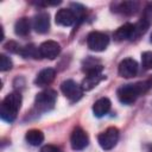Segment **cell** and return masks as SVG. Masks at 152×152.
Instances as JSON below:
<instances>
[{"label": "cell", "instance_id": "1", "mask_svg": "<svg viewBox=\"0 0 152 152\" xmlns=\"http://www.w3.org/2000/svg\"><path fill=\"white\" fill-rule=\"evenodd\" d=\"M151 88H152V75L148 76L144 81H139L137 83H128V84L121 86L118 89L116 95H118V99L121 103L132 104L133 102H135V100L140 95L145 94Z\"/></svg>", "mask_w": 152, "mask_h": 152}, {"label": "cell", "instance_id": "2", "mask_svg": "<svg viewBox=\"0 0 152 152\" xmlns=\"http://www.w3.org/2000/svg\"><path fill=\"white\" fill-rule=\"evenodd\" d=\"M23 99L20 93L13 91L10 93L2 101L0 108V116L6 122H13L17 118V113L20 109Z\"/></svg>", "mask_w": 152, "mask_h": 152}, {"label": "cell", "instance_id": "3", "mask_svg": "<svg viewBox=\"0 0 152 152\" xmlns=\"http://www.w3.org/2000/svg\"><path fill=\"white\" fill-rule=\"evenodd\" d=\"M57 100V93L53 89H45L36 95L34 99V108L39 113H46L50 112Z\"/></svg>", "mask_w": 152, "mask_h": 152}, {"label": "cell", "instance_id": "4", "mask_svg": "<svg viewBox=\"0 0 152 152\" xmlns=\"http://www.w3.org/2000/svg\"><path fill=\"white\" fill-rule=\"evenodd\" d=\"M109 44V38L106 33L99 31H91L87 37V45L90 50L100 52L106 50Z\"/></svg>", "mask_w": 152, "mask_h": 152}, {"label": "cell", "instance_id": "5", "mask_svg": "<svg viewBox=\"0 0 152 152\" xmlns=\"http://www.w3.org/2000/svg\"><path fill=\"white\" fill-rule=\"evenodd\" d=\"M118 140H119V129L116 127H108L97 135V141L100 146L106 151L112 150L116 145Z\"/></svg>", "mask_w": 152, "mask_h": 152}, {"label": "cell", "instance_id": "6", "mask_svg": "<svg viewBox=\"0 0 152 152\" xmlns=\"http://www.w3.org/2000/svg\"><path fill=\"white\" fill-rule=\"evenodd\" d=\"M61 90L64 94V96L71 101V102H76L78 101L82 95H83V89L80 84H77L75 81L72 80H66L61 84Z\"/></svg>", "mask_w": 152, "mask_h": 152}, {"label": "cell", "instance_id": "7", "mask_svg": "<svg viewBox=\"0 0 152 152\" xmlns=\"http://www.w3.org/2000/svg\"><path fill=\"white\" fill-rule=\"evenodd\" d=\"M70 144L72 150L75 151H81L83 148H86L89 144V138L88 134L84 129H82L81 127H76L74 128L71 137H70Z\"/></svg>", "mask_w": 152, "mask_h": 152}, {"label": "cell", "instance_id": "8", "mask_svg": "<svg viewBox=\"0 0 152 152\" xmlns=\"http://www.w3.org/2000/svg\"><path fill=\"white\" fill-rule=\"evenodd\" d=\"M138 63L135 59L128 57V58H125L122 59L120 63H119V66H118V71H119V75L124 78H131V77H134L137 74H138Z\"/></svg>", "mask_w": 152, "mask_h": 152}, {"label": "cell", "instance_id": "9", "mask_svg": "<svg viewBox=\"0 0 152 152\" xmlns=\"http://www.w3.org/2000/svg\"><path fill=\"white\" fill-rule=\"evenodd\" d=\"M61 52V45L55 40H46L39 45V53L42 58L55 59Z\"/></svg>", "mask_w": 152, "mask_h": 152}, {"label": "cell", "instance_id": "10", "mask_svg": "<svg viewBox=\"0 0 152 152\" xmlns=\"http://www.w3.org/2000/svg\"><path fill=\"white\" fill-rule=\"evenodd\" d=\"M32 26L38 33H46L50 28V17L46 12H40L33 17Z\"/></svg>", "mask_w": 152, "mask_h": 152}, {"label": "cell", "instance_id": "11", "mask_svg": "<svg viewBox=\"0 0 152 152\" xmlns=\"http://www.w3.org/2000/svg\"><path fill=\"white\" fill-rule=\"evenodd\" d=\"M55 21L61 26H71L76 21V17L70 8H61L55 15Z\"/></svg>", "mask_w": 152, "mask_h": 152}, {"label": "cell", "instance_id": "12", "mask_svg": "<svg viewBox=\"0 0 152 152\" xmlns=\"http://www.w3.org/2000/svg\"><path fill=\"white\" fill-rule=\"evenodd\" d=\"M134 34V25L131 23H126L121 25L116 31L113 33V38L116 42H124V40H132Z\"/></svg>", "mask_w": 152, "mask_h": 152}, {"label": "cell", "instance_id": "13", "mask_svg": "<svg viewBox=\"0 0 152 152\" xmlns=\"http://www.w3.org/2000/svg\"><path fill=\"white\" fill-rule=\"evenodd\" d=\"M55 76H56L55 69H52V68H45V69L40 70L37 74L36 78H34V84L38 86V87L49 86L55 80Z\"/></svg>", "mask_w": 152, "mask_h": 152}, {"label": "cell", "instance_id": "14", "mask_svg": "<svg viewBox=\"0 0 152 152\" xmlns=\"http://www.w3.org/2000/svg\"><path fill=\"white\" fill-rule=\"evenodd\" d=\"M139 8V2L137 1H122V2H116L113 4V11L119 12L126 15L134 14Z\"/></svg>", "mask_w": 152, "mask_h": 152}, {"label": "cell", "instance_id": "15", "mask_svg": "<svg viewBox=\"0 0 152 152\" xmlns=\"http://www.w3.org/2000/svg\"><path fill=\"white\" fill-rule=\"evenodd\" d=\"M110 100L107 97H101L97 101H95V103L93 104V113L96 118H102L104 116L109 109H110Z\"/></svg>", "mask_w": 152, "mask_h": 152}, {"label": "cell", "instance_id": "16", "mask_svg": "<svg viewBox=\"0 0 152 152\" xmlns=\"http://www.w3.org/2000/svg\"><path fill=\"white\" fill-rule=\"evenodd\" d=\"M31 31V23H30V19L26 18V17H23L20 19H18L15 21V25H14V32L17 36H27Z\"/></svg>", "mask_w": 152, "mask_h": 152}, {"label": "cell", "instance_id": "17", "mask_svg": "<svg viewBox=\"0 0 152 152\" xmlns=\"http://www.w3.org/2000/svg\"><path fill=\"white\" fill-rule=\"evenodd\" d=\"M26 141L32 146H38L44 141V133L40 129H30L25 135Z\"/></svg>", "mask_w": 152, "mask_h": 152}, {"label": "cell", "instance_id": "18", "mask_svg": "<svg viewBox=\"0 0 152 152\" xmlns=\"http://www.w3.org/2000/svg\"><path fill=\"white\" fill-rule=\"evenodd\" d=\"M103 80H106V76H103L102 74H100V75H89V76H86L81 87H82L83 90H90V89L95 88Z\"/></svg>", "mask_w": 152, "mask_h": 152}, {"label": "cell", "instance_id": "19", "mask_svg": "<svg viewBox=\"0 0 152 152\" xmlns=\"http://www.w3.org/2000/svg\"><path fill=\"white\" fill-rule=\"evenodd\" d=\"M20 55L24 58H28V57H32V58H42L40 57V53H39V48H37L34 44H28V45H25L24 48H21Z\"/></svg>", "mask_w": 152, "mask_h": 152}, {"label": "cell", "instance_id": "20", "mask_svg": "<svg viewBox=\"0 0 152 152\" xmlns=\"http://www.w3.org/2000/svg\"><path fill=\"white\" fill-rule=\"evenodd\" d=\"M140 21L147 24L148 26L152 24V2H148L146 7L142 11V15L140 18Z\"/></svg>", "mask_w": 152, "mask_h": 152}, {"label": "cell", "instance_id": "21", "mask_svg": "<svg viewBox=\"0 0 152 152\" xmlns=\"http://www.w3.org/2000/svg\"><path fill=\"white\" fill-rule=\"evenodd\" d=\"M141 64L146 70L152 69V51H145L141 53Z\"/></svg>", "mask_w": 152, "mask_h": 152}, {"label": "cell", "instance_id": "22", "mask_svg": "<svg viewBox=\"0 0 152 152\" xmlns=\"http://www.w3.org/2000/svg\"><path fill=\"white\" fill-rule=\"evenodd\" d=\"M12 68V61L6 55H0V70L7 71Z\"/></svg>", "mask_w": 152, "mask_h": 152}, {"label": "cell", "instance_id": "23", "mask_svg": "<svg viewBox=\"0 0 152 152\" xmlns=\"http://www.w3.org/2000/svg\"><path fill=\"white\" fill-rule=\"evenodd\" d=\"M5 49L10 52H14V53H20V50L21 48L15 43V42H8L6 45H5Z\"/></svg>", "mask_w": 152, "mask_h": 152}, {"label": "cell", "instance_id": "24", "mask_svg": "<svg viewBox=\"0 0 152 152\" xmlns=\"http://www.w3.org/2000/svg\"><path fill=\"white\" fill-rule=\"evenodd\" d=\"M40 152H62V150L55 145H45L40 148Z\"/></svg>", "mask_w": 152, "mask_h": 152}, {"label": "cell", "instance_id": "25", "mask_svg": "<svg viewBox=\"0 0 152 152\" xmlns=\"http://www.w3.org/2000/svg\"><path fill=\"white\" fill-rule=\"evenodd\" d=\"M146 152H152V144L146 145Z\"/></svg>", "mask_w": 152, "mask_h": 152}, {"label": "cell", "instance_id": "26", "mask_svg": "<svg viewBox=\"0 0 152 152\" xmlns=\"http://www.w3.org/2000/svg\"><path fill=\"white\" fill-rule=\"evenodd\" d=\"M151 42H152V34H151Z\"/></svg>", "mask_w": 152, "mask_h": 152}]
</instances>
